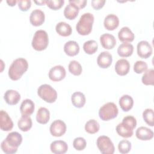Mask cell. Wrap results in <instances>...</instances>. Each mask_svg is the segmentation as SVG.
Listing matches in <instances>:
<instances>
[{
    "label": "cell",
    "mask_w": 154,
    "mask_h": 154,
    "mask_svg": "<svg viewBox=\"0 0 154 154\" xmlns=\"http://www.w3.org/2000/svg\"><path fill=\"white\" fill-rule=\"evenodd\" d=\"M28 68L26 60L23 58H17L13 61L8 69V76L13 81H17L26 72Z\"/></svg>",
    "instance_id": "obj_1"
},
{
    "label": "cell",
    "mask_w": 154,
    "mask_h": 154,
    "mask_svg": "<svg viewBox=\"0 0 154 154\" xmlns=\"http://www.w3.org/2000/svg\"><path fill=\"white\" fill-rule=\"evenodd\" d=\"M136 126V119L132 116H128L123 119L122 123L117 125L116 130L120 136L123 138H129L132 136L133 130Z\"/></svg>",
    "instance_id": "obj_2"
},
{
    "label": "cell",
    "mask_w": 154,
    "mask_h": 154,
    "mask_svg": "<svg viewBox=\"0 0 154 154\" xmlns=\"http://www.w3.org/2000/svg\"><path fill=\"white\" fill-rule=\"evenodd\" d=\"M94 19V16L91 13H84L76 25L78 33L81 35H88L92 31Z\"/></svg>",
    "instance_id": "obj_3"
},
{
    "label": "cell",
    "mask_w": 154,
    "mask_h": 154,
    "mask_svg": "<svg viewBox=\"0 0 154 154\" xmlns=\"http://www.w3.org/2000/svg\"><path fill=\"white\" fill-rule=\"evenodd\" d=\"M49 44V37L46 31L44 30H37L34 35L31 42L34 49L42 51L46 49Z\"/></svg>",
    "instance_id": "obj_4"
},
{
    "label": "cell",
    "mask_w": 154,
    "mask_h": 154,
    "mask_svg": "<svg viewBox=\"0 0 154 154\" xmlns=\"http://www.w3.org/2000/svg\"><path fill=\"white\" fill-rule=\"evenodd\" d=\"M119 113L117 105L114 102H108L102 105L99 110V116L101 120L108 121L116 118Z\"/></svg>",
    "instance_id": "obj_5"
},
{
    "label": "cell",
    "mask_w": 154,
    "mask_h": 154,
    "mask_svg": "<svg viewBox=\"0 0 154 154\" xmlns=\"http://www.w3.org/2000/svg\"><path fill=\"white\" fill-rule=\"evenodd\" d=\"M38 96L48 103L54 102L57 98L56 90L49 84H42L37 89Z\"/></svg>",
    "instance_id": "obj_6"
},
{
    "label": "cell",
    "mask_w": 154,
    "mask_h": 154,
    "mask_svg": "<svg viewBox=\"0 0 154 154\" xmlns=\"http://www.w3.org/2000/svg\"><path fill=\"white\" fill-rule=\"evenodd\" d=\"M97 146L102 154H113L115 150L114 144L111 139L105 135L99 136L96 141Z\"/></svg>",
    "instance_id": "obj_7"
},
{
    "label": "cell",
    "mask_w": 154,
    "mask_h": 154,
    "mask_svg": "<svg viewBox=\"0 0 154 154\" xmlns=\"http://www.w3.org/2000/svg\"><path fill=\"white\" fill-rule=\"evenodd\" d=\"M66 128V125L63 120H56L51 123L49 130L52 136L59 137L65 134Z\"/></svg>",
    "instance_id": "obj_8"
},
{
    "label": "cell",
    "mask_w": 154,
    "mask_h": 154,
    "mask_svg": "<svg viewBox=\"0 0 154 154\" xmlns=\"http://www.w3.org/2000/svg\"><path fill=\"white\" fill-rule=\"evenodd\" d=\"M66 75L64 67L61 65H57L52 67L49 72V79L54 82H58L63 80Z\"/></svg>",
    "instance_id": "obj_9"
},
{
    "label": "cell",
    "mask_w": 154,
    "mask_h": 154,
    "mask_svg": "<svg viewBox=\"0 0 154 154\" xmlns=\"http://www.w3.org/2000/svg\"><path fill=\"white\" fill-rule=\"evenodd\" d=\"M137 54L142 58H147L152 54V48L150 43L145 40H142L137 44Z\"/></svg>",
    "instance_id": "obj_10"
},
{
    "label": "cell",
    "mask_w": 154,
    "mask_h": 154,
    "mask_svg": "<svg viewBox=\"0 0 154 154\" xmlns=\"http://www.w3.org/2000/svg\"><path fill=\"white\" fill-rule=\"evenodd\" d=\"M45 19V13L40 9L34 10L29 16L30 23L34 26H38L42 25L44 23Z\"/></svg>",
    "instance_id": "obj_11"
},
{
    "label": "cell",
    "mask_w": 154,
    "mask_h": 154,
    "mask_svg": "<svg viewBox=\"0 0 154 154\" xmlns=\"http://www.w3.org/2000/svg\"><path fill=\"white\" fill-rule=\"evenodd\" d=\"M13 128V122L8 113L4 111H0V128L4 131H10Z\"/></svg>",
    "instance_id": "obj_12"
},
{
    "label": "cell",
    "mask_w": 154,
    "mask_h": 154,
    "mask_svg": "<svg viewBox=\"0 0 154 154\" xmlns=\"http://www.w3.org/2000/svg\"><path fill=\"white\" fill-rule=\"evenodd\" d=\"M10 147L17 149L22 142V137L17 132L9 133L5 140H4Z\"/></svg>",
    "instance_id": "obj_13"
},
{
    "label": "cell",
    "mask_w": 154,
    "mask_h": 154,
    "mask_svg": "<svg viewBox=\"0 0 154 154\" xmlns=\"http://www.w3.org/2000/svg\"><path fill=\"white\" fill-rule=\"evenodd\" d=\"M112 61V55L107 51H103L100 53L97 58V65L102 69H106L109 67Z\"/></svg>",
    "instance_id": "obj_14"
},
{
    "label": "cell",
    "mask_w": 154,
    "mask_h": 154,
    "mask_svg": "<svg viewBox=\"0 0 154 154\" xmlns=\"http://www.w3.org/2000/svg\"><path fill=\"white\" fill-rule=\"evenodd\" d=\"M100 42L102 46L105 49H112L116 45L115 37L109 33H105L100 37Z\"/></svg>",
    "instance_id": "obj_15"
},
{
    "label": "cell",
    "mask_w": 154,
    "mask_h": 154,
    "mask_svg": "<svg viewBox=\"0 0 154 154\" xmlns=\"http://www.w3.org/2000/svg\"><path fill=\"white\" fill-rule=\"evenodd\" d=\"M130 70V64L126 59L119 60L115 64V71L120 76L127 75Z\"/></svg>",
    "instance_id": "obj_16"
},
{
    "label": "cell",
    "mask_w": 154,
    "mask_h": 154,
    "mask_svg": "<svg viewBox=\"0 0 154 154\" xmlns=\"http://www.w3.org/2000/svg\"><path fill=\"white\" fill-rule=\"evenodd\" d=\"M119 19L116 14H109L105 17L103 25L107 30L113 31L119 26Z\"/></svg>",
    "instance_id": "obj_17"
},
{
    "label": "cell",
    "mask_w": 154,
    "mask_h": 154,
    "mask_svg": "<svg viewBox=\"0 0 154 154\" xmlns=\"http://www.w3.org/2000/svg\"><path fill=\"white\" fill-rule=\"evenodd\" d=\"M51 152L55 154H64L68 150L67 143L63 140H57L51 143L50 145Z\"/></svg>",
    "instance_id": "obj_18"
},
{
    "label": "cell",
    "mask_w": 154,
    "mask_h": 154,
    "mask_svg": "<svg viewBox=\"0 0 154 154\" xmlns=\"http://www.w3.org/2000/svg\"><path fill=\"white\" fill-rule=\"evenodd\" d=\"M6 103L10 105L17 104L20 99V94L14 90H8L5 91L4 96Z\"/></svg>",
    "instance_id": "obj_19"
},
{
    "label": "cell",
    "mask_w": 154,
    "mask_h": 154,
    "mask_svg": "<svg viewBox=\"0 0 154 154\" xmlns=\"http://www.w3.org/2000/svg\"><path fill=\"white\" fill-rule=\"evenodd\" d=\"M135 135L137 138L140 140L147 141L153 138V132L147 127L141 126L137 129Z\"/></svg>",
    "instance_id": "obj_20"
},
{
    "label": "cell",
    "mask_w": 154,
    "mask_h": 154,
    "mask_svg": "<svg viewBox=\"0 0 154 154\" xmlns=\"http://www.w3.org/2000/svg\"><path fill=\"white\" fill-rule=\"evenodd\" d=\"M118 37L121 42L123 43H128L132 42L134 40L135 35L129 28L124 26L119 31Z\"/></svg>",
    "instance_id": "obj_21"
},
{
    "label": "cell",
    "mask_w": 154,
    "mask_h": 154,
    "mask_svg": "<svg viewBox=\"0 0 154 154\" xmlns=\"http://www.w3.org/2000/svg\"><path fill=\"white\" fill-rule=\"evenodd\" d=\"M35 109V105L34 102L29 99H26L22 101L20 106V113L23 116L31 115Z\"/></svg>",
    "instance_id": "obj_22"
},
{
    "label": "cell",
    "mask_w": 154,
    "mask_h": 154,
    "mask_svg": "<svg viewBox=\"0 0 154 154\" xmlns=\"http://www.w3.org/2000/svg\"><path fill=\"white\" fill-rule=\"evenodd\" d=\"M64 51L66 55L70 57L76 55L79 52V46L78 43L73 40L66 42L64 46Z\"/></svg>",
    "instance_id": "obj_23"
},
{
    "label": "cell",
    "mask_w": 154,
    "mask_h": 154,
    "mask_svg": "<svg viewBox=\"0 0 154 154\" xmlns=\"http://www.w3.org/2000/svg\"><path fill=\"white\" fill-rule=\"evenodd\" d=\"M79 8L73 3L69 2L64 10V15L66 18L69 20L75 19L78 15Z\"/></svg>",
    "instance_id": "obj_24"
},
{
    "label": "cell",
    "mask_w": 154,
    "mask_h": 154,
    "mask_svg": "<svg viewBox=\"0 0 154 154\" xmlns=\"http://www.w3.org/2000/svg\"><path fill=\"white\" fill-rule=\"evenodd\" d=\"M56 32L61 36L63 37H67L71 35L72 32V29L71 26L64 22H60L56 25L55 26Z\"/></svg>",
    "instance_id": "obj_25"
},
{
    "label": "cell",
    "mask_w": 154,
    "mask_h": 154,
    "mask_svg": "<svg viewBox=\"0 0 154 154\" xmlns=\"http://www.w3.org/2000/svg\"><path fill=\"white\" fill-rule=\"evenodd\" d=\"M134 51V46L128 43H123L119 45L117 49L118 55L121 57H130Z\"/></svg>",
    "instance_id": "obj_26"
},
{
    "label": "cell",
    "mask_w": 154,
    "mask_h": 154,
    "mask_svg": "<svg viewBox=\"0 0 154 154\" xmlns=\"http://www.w3.org/2000/svg\"><path fill=\"white\" fill-rule=\"evenodd\" d=\"M133 105L134 100L129 95L124 94L119 99V105L123 111L126 112L131 109Z\"/></svg>",
    "instance_id": "obj_27"
},
{
    "label": "cell",
    "mask_w": 154,
    "mask_h": 154,
    "mask_svg": "<svg viewBox=\"0 0 154 154\" xmlns=\"http://www.w3.org/2000/svg\"><path fill=\"white\" fill-rule=\"evenodd\" d=\"M71 101L74 106L80 108L84 106L85 103L86 99L84 94L82 93L76 91L72 94L71 96Z\"/></svg>",
    "instance_id": "obj_28"
},
{
    "label": "cell",
    "mask_w": 154,
    "mask_h": 154,
    "mask_svg": "<svg viewBox=\"0 0 154 154\" xmlns=\"http://www.w3.org/2000/svg\"><path fill=\"white\" fill-rule=\"evenodd\" d=\"M50 119L49 111L45 107H40L37 112L36 120L40 124H46Z\"/></svg>",
    "instance_id": "obj_29"
},
{
    "label": "cell",
    "mask_w": 154,
    "mask_h": 154,
    "mask_svg": "<svg viewBox=\"0 0 154 154\" xmlns=\"http://www.w3.org/2000/svg\"><path fill=\"white\" fill-rule=\"evenodd\" d=\"M32 125V120L29 116L22 115L17 122L18 128L23 132L28 131L31 128Z\"/></svg>",
    "instance_id": "obj_30"
},
{
    "label": "cell",
    "mask_w": 154,
    "mask_h": 154,
    "mask_svg": "<svg viewBox=\"0 0 154 154\" xmlns=\"http://www.w3.org/2000/svg\"><path fill=\"white\" fill-rule=\"evenodd\" d=\"M98 48L97 42L94 40H90L85 42L83 45V49L84 52L89 55L94 54Z\"/></svg>",
    "instance_id": "obj_31"
},
{
    "label": "cell",
    "mask_w": 154,
    "mask_h": 154,
    "mask_svg": "<svg viewBox=\"0 0 154 154\" xmlns=\"http://www.w3.org/2000/svg\"><path fill=\"white\" fill-rule=\"evenodd\" d=\"M141 81L146 85H153L154 84V70L150 69L145 71L141 78Z\"/></svg>",
    "instance_id": "obj_32"
},
{
    "label": "cell",
    "mask_w": 154,
    "mask_h": 154,
    "mask_svg": "<svg viewBox=\"0 0 154 154\" xmlns=\"http://www.w3.org/2000/svg\"><path fill=\"white\" fill-rule=\"evenodd\" d=\"M99 128L100 126L99 123L94 119L89 120L85 125V131L90 134H93L97 132L99 130Z\"/></svg>",
    "instance_id": "obj_33"
},
{
    "label": "cell",
    "mask_w": 154,
    "mask_h": 154,
    "mask_svg": "<svg viewBox=\"0 0 154 154\" xmlns=\"http://www.w3.org/2000/svg\"><path fill=\"white\" fill-rule=\"evenodd\" d=\"M68 69L70 73L75 76L80 75L82 71L81 64L76 60H72L69 63Z\"/></svg>",
    "instance_id": "obj_34"
},
{
    "label": "cell",
    "mask_w": 154,
    "mask_h": 154,
    "mask_svg": "<svg viewBox=\"0 0 154 154\" xmlns=\"http://www.w3.org/2000/svg\"><path fill=\"white\" fill-rule=\"evenodd\" d=\"M143 118L144 122L149 126H153L154 125V112L151 108L146 109L143 112Z\"/></svg>",
    "instance_id": "obj_35"
},
{
    "label": "cell",
    "mask_w": 154,
    "mask_h": 154,
    "mask_svg": "<svg viewBox=\"0 0 154 154\" xmlns=\"http://www.w3.org/2000/svg\"><path fill=\"white\" fill-rule=\"evenodd\" d=\"M118 149L120 153L126 154L130 152L131 149V143L129 141L123 140L119 143Z\"/></svg>",
    "instance_id": "obj_36"
},
{
    "label": "cell",
    "mask_w": 154,
    "mask_h": 154,
    "mask_svg": "<svg viewBox=\"0 0 154 154\" xmlns=\"http://www.w3.org/2000/svg\"><path fill=\"white\" fill-rule=\"evenodd\" d=\"M87 145L85 140L82 137H77L73 141V146L76 150H83Z\"/></svg>",
    "instance_id": "obj_37"
},
{
    "label": "cell",
    "mask_w": 154,
    "mask_h": 154,
    "mask_svg": "<svg viewBox=\"0 0 154 154\" xmlns=\"http://www.w3.org/2000/svg\"><path fill=\"white\" fill-rule=\"evenodd\" d=\"M147 64L146 62L141 60L137 61L134 65V70L136 73L140 74L147 70Z\"/></svg>",
    "instance_id": "obj_38"
},
{
    "label": "cell",
    "mask_w": 154,
    "mask_h": 154,
    "mask_svg": "<svg viewBox=\"0 0 154 154\" xmlns=\"http://www.w3.org/2000/svg\"><path fill=\"white\" fill-rule=\"evenodd\" d=\"M64 3V0H46V4L49 8L54 10H57L61 8Z\"/></svg>",
    "instance_id": "obj_39"
},
{
    "label": "cell",
    "mask_w": 154,
    "mask_h": 154,
    "mask_svg": "<svg viewBox=\"0 0 154 154\" xmlns=\"http://www.w3.org/2000/svg\"><path fill=\"white\" fill-rule=\"evenodd\" d=\"M2 150L7 154H13L17 152V149H14L10 147L4 140H3L1 144Z\"/></svg>",
    "instance_id": "obj_40"
},
{
    "label": "cell",
    "mask_w": 154,
    "mask_h": 154,
    "mask_svg": "<svg viewBox=\"0 0 154 154\" xmlns=\"http://www.w3.org/2000/svg\"><path fill=\"white\" fill-rule=\"evenodd\" d=\"M18 7L22 11H26L31 6V1L29 0H21L18 1Z\"/></svg>",
    "instance_id": "obj_41"
},
{
    "label": "cell",
    "mask_w": 154,
    "mask_h": 154,
    "mask_svg": "<svg viewBox=\"0 0 154 154\" xmlns=\"http://www.w3.org/2000/svg\"><path fill=\"white\" fill-rule=\"evenodd\" d=\"M105 2L104 0H92L91 4L94 9L98 10L104 6Z\"/></svg>",
    "instance_id": "obj_42"
},
{
    "label": "cell",
    "mask_w": 154,
    "mask_h": 154,
    "mask_svg": "<svg viewBox=\"0 0 154 154\" xmlns=\"http://www.w3.org/2000/svg\"><path fill=\"white\" fill-rule=\"evenodd\" d=\"M69 2L74 4L79 8V9H81L86 6L87 2L86 0H70L69 1Z\"/></svg>",
    "instance_id": "obj_43"
},
{
    "label": "cell",
    "mask_w": 154,
    "mask_h": 154,
    "mask_svg": "<svg viewBox=\"0 0 154 154\" xmlns=\"http://www.w3.org/2000/svg\"><path fill=\"white\" fill-rule=\"evenodd\" d=\"M34 3H35L38 5H45L46 2V0H41V1H34Z\"/></svg>",
    "instance_id": "obj_44"
},
{
    "label": "cell",
    "mask_w": 154,
    "mask_h": 154,
    "mask_svg": "<svg viewBox=\"0 0 154 154\" xmlns=\"http://www.w3.org/2000/svg\"><path fill=\"white\" fill-rule=\"evenodd\" d=\"M17 2V1L16 0H11V1H7V3L8 4V5L13 7L16 5V4Z\"/></svg>",
    "instance_id": "obj_45"
}]
</instances>
